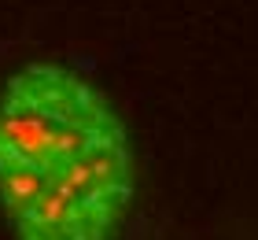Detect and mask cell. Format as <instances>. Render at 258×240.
I'll use <instances>...</instances> for the list:
<instances>
[{"label": "cell", "mask_w": 258, "mask_h": 240, "mask_svg": "<svg viewBox=\"0 0 258 240\" xmlns=\"http://www.w3.org/2000/svg\"><path fill=\"white\" fill-rule=\"evenodd\" d=\"M125 129L81 74L55 63L19 70L0 96V203L125 159Z\"/></svg>", "instance_id": "obj_1"}]
</instances>
